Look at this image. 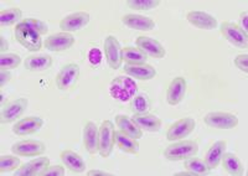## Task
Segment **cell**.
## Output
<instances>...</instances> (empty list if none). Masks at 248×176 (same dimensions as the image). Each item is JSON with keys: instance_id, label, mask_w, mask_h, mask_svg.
I'll return each instance as SVG.
<instances>
[{"instance_id": "1", "label": "cell", "mask_w": 248, "mask_h": 176, "mask_svg": "<svg viewBox=\"0 0 248 176\" xmlns=\"http://www.w3.org/2000/svg\"><path fill=\"white\" fill-rule=\"evenodd\" d=\"M137 92H138V86L130 77L117 76L110 82V96L119 102H128L133 97L137 96Z\"/></svg>"}, {"instance_id": "2", "label": "cell", "mask_w": 248, "mask_h": 176, "mask_svg": "<svg viewBox=\"0 0 248 176\" xmlns=\"http://www.w3.org/2000/svg\"><path fill=\"white\" fill-rule=\"evenodd\" d=\"M199 151V144L196 140L181 139L172 143L164 150V156L170 161H180L195 156Z\"/></svg>"}, {"instance_id": "3", "label": "cell", "mask_w": 248, "mask_h": 176, "mask_svg": "<svg viewBox=\"0 0 248 176\" xmlns=\"http://www.w3.org/2000/svg\"><path fill=\"white\" fill-rule=\"evenodd\" d=\"M15 37H16L20 45H23L31 52L39 51L43 46L41 35L35 29H32L30 25L23 23V21L15 26Z\"/></svg>"}, {"instance_id": "4", "label": "cell", "mask_w": 248, "mask_h": 176, "mask_svg": "<svg viewBox=\"0 0 248 176\" xmlns=\"http://www.w3.org/2000/svg\"><path fill=\"white\" fill-rule=\"evenodd\" d=\"M114 133H116L114 124L110 120L102 122L98 136V153L102 158H108L112 153L114 144H116Z\"/></svg>"}, {"instance_id": "5", "label": "cell", "mask_w": 248, "mask_h": 176, "mask_svg": "<svg viewBox=\"0 0 248 176\" xmlns=\"http://www.w3.org/2000/svg\"><path fill=\"white\" fill-rule=\"evenodd\" d=\"M203 122L210 128L233 129L238 125V118L227 112H210L205 116Z\"/></svg>"}, {"instance_id": "6", "label": "cell", "mask_w": 248, "mask_h": 176, "mask_svg": "<svg viewBox=\"0 0 248 176\" xmlns=\"http://www.w3.org/2000/svg\"><path fill=\"white\" fill-rule=\"evenodd\" d=\"M221 34L223 35L226 40L231 43L232 45L240 48H247L248 46V35L242 29L238 26V24L226 21L221 25Z\"/></svg>"}, {"instance_id": "7", "label": "cell", "mask_w": 248, "mask_h": 176, "mask_svg": "<svg viewBox=\"0 0 248 176\" xmlns=\"http://www.w3.org/2000/svg\"><path fill=\"white\" fill-rule=\"evenodd\" d=\"M195 127H196V122L194 118H190V117L181 118L170 125V128L167 132V139L169 142H178V140L184 139L194 132Z\"/></svg>"}, {"instance_id": "8", "label": "cell", "mask_w": 248, "mask_h": 176, "mask_svg": "<svg viewBox=\"0 0 248 176\" xmlns=\"http://www.w3.org/2000/svg\"><path fill=\"white\" fill-rule=\"evenodd\" d=\"M29 105V101L26 98H17V100L12 101L10 103L3 107L1 114H0V122L1 124H8L17 120L23 117L25 113L26 108Z\"/></svg>"}, {"instance_id": "9", "label": "cell", "mask_w": 248, "mask_h": 176, "mask_svg": "<svg viewBox=\"0 0 248 176\" xmlns=\"http://www.w3.org/2000/svg\"><path fill=\"white\" fill-rule=\"evenodd\" d=\"M79 78V67L76 63H67L60 70L56 76V86L61 91H68Z\"/></svg>"}, {"instance_id": "10", "label": "cell", "mask_w": 248, "mask_h": 176, "mask_svg": "<svg viewBox=\"0 0 248 176\" xmlns=\"http://www.w3.org/2000/svg\"><path fill=\"white\" fill-rule=\"evenodd\" d=\"M13 154L17 156H26V158H34V156L43 155L46 151V145L40 140L26 139L15 143L12 147Z\"/></svg>"}, {"instance_id": "11", "label": "cell", "mask_w": 248, "mask_h": 176, "mask_svg": "<svg viewBox=\"0 0 248 176\" xmlns=\"http://www.w3.org/2000/svg\"><path fill=\"white\" fill-rule=\"evenodd\" d=\"M105 55L106 60H107L108 66L113 70H118L121 68L123 59H122V47L119 41L117 40L116 36H109L106 37L105 40Z\"/></svg>"}, {"instance_id": "12", "label": "cell", "mask_w": 248, "mask_h": 176, "mask_svg": "<svg viewBox=\"0 0 248 176\" xmlns=\"http://www.w3.org/2000/svg\"><path fill=\"white\" fill-rule=\"evenodd\" d=\"M90 14L86 12H77L65 16L60 21V29L63 32H74L78 31L81 29L88 25L90 23Z\"/></svg>"}, {"instance_id": "13", "label": "cell", "mask_w": 248, "mask_h": 176, "mask_svg": "<svg viewBox=\"0 0 248 176\" xmlns=\"http://www.w3.org/2000/svg\"><path fill=\"white\" fill-rule=\"evenodd\" d=\"M75 44V37L70 32H57L51 35L45 40V48L50 51L61 52L71 48Z\"/></svg>"}, {"instance_id": "14", "label": "cell", "mask_w": 248, "mask_h": 176, "mask_svg": "<svg viewBox=\"0 0 248 176\" xmlns=\"http://www.w3.org/2000/svg\"><path fill=\"white\" fill-rule=\"evenodd\" d=\"M44 119L40 117H25L23 119L17 120L13 127V133L16 135H30L43 128Z\"/></svg>"}, {"instance_id": "15", "label": "cell", "mask_w": 248, "mask_h": 176, "mask_svg": "<svg viewBox=\"0 0 248 176\" xmlns=\"http://www.w3.org/2000/svg\"><path fill=\"white\" fill-rule=\"evenodd\" d=\"M50 166V159L44 156V158H37V159L31 160L26 164L21 165L15 170L16 176H41L44 171Z\"/></svg>"}, {"instance_id": "16", "label": "cell", "mask_w": 248, "mask_h": 176, "mask_svg": "<svg viewBox=\"0 0 248 176\" xmlns=\"http://www.w3.org/2000/svg\"><path fill=\"white\" fill-rule=\"evenodd\" d=\"M136 44L137 47L140 48L144 54H147V56H152L154 59H163L167 54V50L164 48V46L158 40L152 39V37L139 36Z\"/></svg>"}, {"instance_id": "17", "label": "cell", "mask_w": 248, "mask_h": 176, "mask_svg": "<svg viewBox=\"0 0 248 176\" xmlns=\"http://www.w3.org/2000/svg\"><path fill=\"white\" fill-rule=\"evenodd\" d=\"M187 83L184 77H176L170 82L167 92V101L170 105H178L186 94Z\"/></svg>"}, {"instance_id": "18", "label": "cell", "mask_w": 248, "mask_h": 176, "mask_svg": "<svg viewBox=\"0 0 248 176\" xmlns=\"http://www.w3.org/2000/svg\"><path fill=\"white\" fill-rule=\"evenodd\" d=\"M186 19L195 28L203 29V30H211V29H216L217 26L216 17L205 12L192 10V12H189L186 14Z\"/></svg>"}, {"instance_id": "19", "label": "cell", "mask_w": 248, "mask_h": 176, "mask_svg": "<svg viewBox=\"0 0 248 176\" xmlns=\"http://www.w3.org/2000/svg\"><path fill=\"white\" fill-rule=\"evenodd\" d=\"M98 136L99 128L94 122H86L85 128H83V143L85 148L91 155L98 153Z\"/></svg>"}, {"instance_id": "20", "label": "cell", "mask_w": 248, "mask_h": 176, "mask_svg": "<svg viewBox=\"0 0 248 176\" xmlns=\"http://www.w3.org/2000/svg\"><path fill=\"white\" fill-rule=\"evenodd\" d=\"M122 23L125 26L139 31H150L155 28V23L153 19L139 14H127L122 17Z\"/></svg>"}, {"instance_id": "21", "label": "cell", "mask_w": 248, "mask_h": 176, "mask_svg": "<svg viewBox=\"0 0 248 176\" xmlns=\"http://www.w3.org/2000/svg\"><path fill=\"white\" fill-rule=\"evenodd\" d=\"M123 70L128 76L140 81H149L156 76V70L152 65H148V63H141V65H125Z\"/></svg>"}, {"instance_id": "22", "label": "cell", "mask_w": 248, "mask_h": 176, "mask_svg": "<svg viewBox=\"0 0 248 176\" xmlns=\"http://www.w3.org/2000/svg\"><path fill=\"white\" fill-rule=\"evenodd\" d=\"M132 120L138 125L141 131L150 132V133H156L161 128V120L154 114L143 113V114H134L132 117Z\"/></svg>"}, {"instance_id": "23", "label": "cell", "mask_w": 248, "mask_h": 176, "mask_svg": "<svg viewBox=\"0 0 248 176\" xmlns=\"http://www.w3.org/2000/svg\"><path fill=\"white\" fill-rule=\"evenodd\" d=\"M226 148H227V142L226 140H218V142L214 143L210 147V149L205 155V159H203L210 170L217 168L220 165L222 155L226 153Z\"/></svg>"}, {"instance_id": "24", "label": "cell", "mask_w": 248, "mask_h": 176, "mask_svg": "<svg viewBox=\"0 0 248 176\" xmlns=\"http://www.w3.org/2000/svg\"><path fill=\"white\" fill-rule=\"evenodd\" d=\"M60 159L66 168L75 174H81L85 171L86 162L81 156L72 150H63L60 154Z\"/></svg>"}, {"instance_id": "25", "label": "cell", "mask_w": 248, "mask_h": 176, "mask_svg": "<svg viewBox=\"0 0 248 176\" xmlns=\"http://www.w3.org/2000/svg\"><path fill=\"white\" fill-rule=\"evenodd\" d=\"M24 66L28 71L41 72L52 66V57L50 55H31L25 59Z\"/></svg>"}, {"instance_id": "26", "label": "cell", "mask_w": 248, "mask_h": 176, "mask_svg": "<svg viewBox=\"0 0 248 176\" xmlns=\"http://www.w3.org/2000/svg\"><path fill=\"white\" fill-rule=\"evenodd\" d=\"M114 120H116V125L119 128V131L128 134V135H130L132 138H134V139H139V138L143 136V131H141L138 125L133 122L132 118H129L128 116L117 114Z\"/></svg>"}, {"instance_id": "27", "label": "cell", "mask_w": 248, "mask_h": 176, "mask_svg": "<svg viewBox=\"0 0 248 176\" xmlns=\"http://www.w3.org/2000/svg\"><path fill=\"white\" fill-rule=\"evenodd\" d=\"M114 138H116V144L119 148L125 153L129 154H138L139 153V143L138 139H134L128 134L123 133L122 131H116L114 133Z\"/></svg>"}, {"instance_id": "28", "label": "cell", "mask_w": 248, "mask_h": 176, "mask_svg": "<svg viewBox=\"0 0 248 176\" xmlns=\"http://www.w3.org/2000/svg\"><path fill=\"white\" fill-rule=\"evenodd\" d=\"M221 162L223 165V169H225L230 175L234 176H241L245 173V168H243V164L241 162V160L237 158L234 154L231 153H225L222 155V159Z\"/></svg>"}, {"instance_id": "29", "label": "cell", "mask_w": 248, "mask_h": 176, "mask_svg": "<svg viewBox=\"0 0 248 176\" xmlns=\"http://www.w3.org/2000/svg\"><path fill=\"white\" fill-rule=\"evenodd\" d=\"M122 59L124 62H127V65H141V63H147L148 56L140 48L128 46L122 48Z\"/></svg>"}, {"instance_id": "30", "label": "cell", "mask_w": 248, "mask_h": 176, "mask_svg": "<svg viewBox=\"0 0 248 176\" xmlns=\"http://www.w3.org/2000/svg\"><path fill=\"white\" fill-rule=\"evenodd\" d=\"M23 21V13L19 8H9L5 10H1L0 13V25L1 28L5 26H12L15 24H19Z\"/></svg>"}, {"instance_id": "31", "label": "cell", "mask_w": 248, "mask_h": 176, "mask_svg": "<svg viewBox=\"0 0 248 176\" xmlns=\"http://www.w3.org/2000/svg\"><path fill=\"white\" fill-rule=\"evenodd\" d=\"M130 109L134 114L148 113L150 109V100L147 94H137L130 100Z\"/></svg>"}, {"instance_id": "32", "label": "cell", "mask_w": 248, "mask_h": 176, "mask_svg": "<svg viewBox=\"0 0 248 176\" xmlns=\"http://www.w3.org/2000/svg\"><path fill=\"white\" fill-rule=\"evenodd\" d=\"M185 168L186 170L191 171L195 175H207L210 173V169L207 168L205 160L199 159V158H189V159L185 160Z\"/></svg>"}, {"instance_id": "33", "label": "cell", "mask_w": 248, "mask_h": 176, "mask_svg": "<svg viewBox=\"0 0 248 176\" xmlns=\"http://www.w3.org/2000/svg\"><path fill=\"white\" fill-rule=\"evenodd\" d=\"M20 63H21V57L17 54H10V52L0 54V68L1 70L10 71L13 68H16Z\"/></svg>"}, {"instance_id": "34", "label": "cell", "mask_w": 248, "mask_h": 176, "mask_svg": "<svg viewBox=\"0 0 248 176\" xmlns=\"http://www.w3.org/2000/svg\"><path fill=\"white\" fill-rule=\"evenodd\" d=\"M20 166V159L17 155H3L0 158V173L15 171Z\"/></svg>"}, {"instance_id": "35", "label": "cell", "mask_w": 248, "mask_h": 176, "mask_svg": "<svg viewBox=\"0 0 248 176\" xmlns=\"http://www.w3.org/2000/svg\"><path fill=\"white\" fill-rule=\"evenodd\" d=\"M127 5L137 10H150L160 5L159 0H128Z\"/></svg>"}, {"instance_id": "36", "label": "cell", "mask_w": 248, "mask_h": 176, "mask_svg": "<svg viewBox=\"0 0 248 176\" xmlns=\"http://www.w3.org/2000/svg\"><path fill=\"white\" fill-rule=\"evenodd\" d=\"M23 23L28 24L31 28L35 29L40 35H45L47 34L48 28L44 21L39 20V19H34V17H28V19H23Z\"/></svg>"}, {"instance_id": "37", "label": "cell", "mask_w": 248, "mask_h": 176, "mask_svg": "<svg viewBox=\"0 0 248 176\" xmlns=\"http://www.w3.org/2000/svg\"><path fill=\"white\" fill-rule=\"evenodd\" d=\"M65 175V168L62 165H50L43 173L41 176H63Z\"/></svg>"}, {"instance_id": "38", "label": "cell", "mask_w": 248, "mask_h": 176, "mask_svg": "<svg viewBox=\"0 0 248 176\" xmlns=\"http://www.w3.org/2000/svg\"><path fill=\"white\" fill-rule=\"evenodd\" d=\"M234 65L238 70H241L245 73H248V55L242 54L238 55V56L234 59Z\"/></svg>"}, {"instance_id": "39", "label": "cell", "mask_w": 248, "mask_h": 176, "mask_svg": "<svg viewBox=\"0 0 248 176\" xmlns=\"http://www.w3.org/2000/svg\"><path fill=\"white\" fill-rule=\"evenodd\" d=\"M88 60H90L91 65L93 66H97L101 63L102 61V52L99 48H92L90 51V54H88Z\"/></svg>"}, {"instance_id": "40", "label": "cell", "mask_w": 248, "mask_h": 176, "mask_svg": "<svg viewBox=\"0 0 248 176\" xmlns=\"http://www.w3.org/2000/svg\"><path fill=\"white\" fill-rule=\"evenodd\" d=\"M10 80H12V73H10V71L9 70H1L0 71V86L4 87Z\"/></svg>"}, {"instance_id": "41", "label": "cell", "mask_w": 248, "mask_h": 176, "mask_svg": "<svg viewBox=\"0 0 248 176\" xmlns=\"http://www.w3.org/2000/svg\"><path fill=\"white\" fill-rule=\"evenodd\" d=\"M240 26L242 29L243 31L247 32L248 31V13L247 12H242L240 15Z\"/></svg>"}, {"instance_id": "42", "label": "cell", "mask_w": 248, "mask_h": 176, "mask_svg": "<svg viewBox=\"0 0 248 176\" xmlns=\"http://www.w3.org/2000/svg\"><path fill=\"white\" fill-rule=\"evenodd\" d=\"M87 175L88 176H97V175H99V176H110L112 175V174L110 173H107V171H103V170H90L87 173Z\"/></svg>"}, {"instance_id": "43", "label": "cell", "mask_w": 248, "mask_h": 176, "mask_svg": "<svg viewBox=\"0 0 248 176\" xmlns=\"http://www.w3.org/2000/svg\"><path fill=\"white\" fill-rule=\"evenodd\" d=\"M0 44H1V45H0V52H1V54H5L6 50H8L9 47L8 41H6L3 36H0Z\"/></svg>"}, {"instance_id": "44", "label": "cell", "mask_w": 248, "mask_h": 176, "mask_svg": "<svg viewBox=\"0 0 248 176\" xmlns=\"http://www.w3.org/2000/svg\"><path fill=\"white\" fill-rule=\"evenodd\" d=\"M176 175H178V176H196L194 173H191V171H189V170L181 171V173H178Z\"/></svg>"}]
</instances>
